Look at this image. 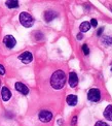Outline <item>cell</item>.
Masks as SVG:
<instances>
[{"label": "cell", "mask_w": 112, "mask_h": 126, "mask_svg": "<svg viewBox=\"0 0 112 126\" xmlns=\"http://www.w3.org/2000/svg\"><path fill=\"white\" fill-rule=\"evenodd\" d=\"M66 100H67V103L69 106L74 107V106H76V103H77V96L74 95V94H70V95L67 96Z\"/></svg>", "instance_id": "11"}, {"label": "cell", "mask_w": 112, "mask_h": 126, "mask_svg": "<svg viewBox=\"0 0 112 126\" xmlns=\"http://www.w3.org/2000/svg\"><path fill=\"white\" fill-rule=\"evenodd\" d=\"M103 44L106 46H110L112 44V38H110L109 36H105L103 38Z\"/></svg>", "instance_id": "15"}, {"label": "cell", "mask_w": 112, "mask_h": 126, "mask_svg": "<svg viewBox=\"0 0 112 126\" xmlns=\"http://www.w3.org/2000/svg\"><path fill=\"white\" fill-rule=\"evenodd\" d=\"M19 59L22 61L23 63H25V64H28V63H30L32 60H33V56H32L31 52H24L23 54H21L19 56Z\"/></svg>", "instance_id": "6"}, {"label": "cell", "mask_w": 112, "mask_h": 126, "mask_svg": "<svg viewBox=\"0 0 112 126\" xmlns=\"http://www.w3.org/2000/svg\"><path fill=\"white\" fill-rule=\"evenodd\" d=\"M104 117L107 119V120H110V121H112V106H108L107 108L105 109V111H104Z\"/></svg>", "instance_id": "12"}, {"label": "cell", "mask_w": 112, "mask_h": 126, "mask_svg": "<svg viewBox=\"0 0 112 126\" xmlns=\"http://www.w3.org/2000/svg\"><path fill=\"white\" fill-rule=\"evenodd\" d=\"M3 43L8 49H12L13 47L15 46V44H17V40H15V38L13 37L12 35H6L3 38Z\"/></svg>", "instance_id": "5"}, {"label": "cell", "mask_w": 112, "mask_h": 126, "mask_svg": "<svg viewBox=\"0 0 112 126\" xmlns=\"http://www.w3.org/2000/svg\"><path fill=\"white\" fill-rule=\"evenodd\" d=\"M95 126H109L107 123H105V122H103V121H98L97 123H96V125Z\"/></svg>", "instance_id": "18"}, {"label": "cell", "mask_w": 112, "mask_h": 126, "mask_svg": "<svg viewBox=\"0 0 112 126\" xmlns=\"http://www.w3.org/2000/svg\"><path fill=\"white\" fill-rule=\"evenodd\" d=\"M90 26H93V27H97V25H98V22H97V20L96 19H92L90 20Z\"/></svg>", "instance_id": "17"}, {"label": "cell", "mask_w": 112, "mask_h": 126, "mask_svg": "<svg viewBox=\"0 0 112 126\" xmlns=\"http://www.w3.org/2000/svg\"><path fill=\"white\" fill-rule=\"evenodd\" d=\"M111 70H112V66H111Z\"/></svg>", "instance_id": "24"}, {"label": "cell", "mask_w": 112, "mask_h": 126, "mask_svg": "<svg viewBox=\"0 0 112 126\" xmlns=\"http://www.w3.org/2000/svg\"><path fill=\"white\" fill-rule=\"evenodd\" d=\"M6 6L8 8L19 7V1H17V0H9V1H6Z\"/></svg>", "instance_id": "14"}, {"label": "cell", "mask_w": 112, "mask_h": 126, "mask_svg": "<svg viewBox=\"0 0 112 126\" xmlns=\"http://www.w3.org/2000/svg\"><path fill=\"white\" fill-rule=\"evenodd\" d=\"M87 98H88V100L90 101H93V102H97L100 100V98H101V92L100 90H98V89H90V90L88 91L87 93Z\"/></svg>", "instance_id": "3"}, {"label": "cell", "mask_w": 112, "mask_h": 126, "mask_svg": "<svg viewBox=\"0 0 112 126\" xmlns=\"http://www.w3.org/2000/svg\"><path fill=\"white\" fill-rule=\"evenodd\" d=\"M79 29H80L81 32H87L90 29V24L88 22H82L79 26Z\"/></svg>", "instance_id": "13"}, {"label": "cell", "mask_w": 112, "mask_h": 126, "mask_svg": "<svg viewBox=\"0 0 112 126\" xmlns=\"http://www.w3.org/2000/svg\"><path fill=\"white\" fill-rule=\"evenodd\" d=\"M76 37H77V39H78V40H81V39L83 38V36H82V34H81V33H79V34H77Z\"/></svg>", "instance_id": "22"}, {"label": "cell", "mask_w": 112, "mask_h": 126, "mask_svg": "<svg viewBox=\"0 0 112 126\" xmlns=\"http://www.w3.org/2000/svg\"><path fill=\"white\" fill-rule=\"evenodd\" d=\"M62 123H63V122L61 121V119H60V120H59V121H58V124H60V125H62Z\"/></svg>", "instance_id": "23"}, {"label": "cell", "mask_w": 112, "mask_h": 126, "mask_svg": "<svg viewBox=\"0 0 112 126\" xmlns=\"http://www.w3.org/2000/svg\"><path fill=\"white\" fill-rule=\"evenodd\" d=\"M78 84V78H77V75L74 71L69 73V85L72 88H75Z\"/></svg>", "instance_id": "8"}, {"label": "cell", "mask_w": 112, "mask_h": 126, "mask_svg": "<svg viewBox=\"0 0 112 126\" xmlns=\"http://www.w3.org/2000/svg\"><path fill=\"white\" fill-rule=\"evenodd\" d=\"M103 31H104V28H100L99 30H98V36H101V35H102V33H103Z\"/></svg>", "instance_id": "21"}, {"label": "cell", "mask_w": 112, "mask_h": 126, "mask_svg": "<svg viewBox=\"0 0 112 126\" xmlns=\"http://www.w3.org/2000/svg\"><path fill=\"white\" fill-rule=\"evenodd\" d=\"M1 96H2V99L4 101H7L10 99V97H12V93H10L9 89L7 87H3L2 90H1Z\"/></svg>", "instance_id": "9"}, {"label": "cell", "mask_w": 112, "mask_h": 126, "mask_svg": "<svg viewBox=\"0 0 112 126\" xmlns=\"http://www.w3.org/2000/svg\"><path fill=\"white\" fill-rule=\"evenodd\" d=\"M20 22L24 27L30 28L34 24V19L30 14L24 12V13H21V15H20Z\"/></svg>", "instance_id": "2"}, {"label": "cell", "mask_w": 112, "mask_h": 126, "mask_svg": "<svg viewBox=\"0 0 112 126\" xmlns=\"http://www.w3.org/2000/svg\"><path fill=\"white\" fill-rule=\"evenodd\" d=\"M57 17H58L57 13L52 12V10H47V12L44 13V20L46 21V22H50V21H52Z\"/></svg>", "instance_id": "10"}, {"label": "cell", "mask_w": 112, "mask_h": 126, "mask_svg": "<svg viewBox=\"0 0 112 126\" xmlns=\"http://www.w3.org/2000/svg\"><path fill=\"white\" fill-rule=\"evenodd\" d=\"M4 73H5V68H4V66H3V65L0 64V75L3 76Z\"/></svg>", "instance_id": "19"}, {"label": "cell", "mask_w": 112, "mask_h": 126, "mask_svg": "<svg viewBox=\"0 0 112 126\" xmlns=\"http://www.w3.org/2000/svg\"><path fill=\"white\" fill-rule=\"evenodd\" d=\"M14 88H15V90H17L18 92L24 94V95H27V94L29 93V89H28V87L26 86L25 84L21 83V82H17V83H15Z\"/></svg>", "instance_id": "7"}, {"label": "cell", "mask_w": 112, "mask_h": 126, "mask_svg": "<svg viewBox=\"0 0 112 126\" xmlns=\"http://www.w3.org/2000/svg\"><path fill=\"white\" fill-rule=\"evenodd\" d=\"M82 51H83V53H84L85 55H88V54H89V49H88L87 45H83V46H82Z\"/></svg>", "instance_id": "16"}, {"label": "cell", "mask_w": 112, "mask_h": 126, "mask_svg": "<svg viewBox=\"0 0 112 126\" xmlns=\"http://www.w3.org/2000/svg\"><path fill=\"white\" fill-rule=\"evenodd\" d=\"M38 117H39V120L41 122H43V123H47V122H50V120L52 119V114L51 112L50 111H41L38 115Z\"/></svg>", "instance_id": "4"}, {"label": "cell", "mask_w": 112, "mask_h": 126, "mask_svg": "<svg viewBox=\"0 0 112 126\" xmlns=\"http://www.w3.org/2000/svg\"><path fill=\"white\" fill-rule=\"evenodd\" d=\"M66 84V75L63 70H57L50 78V85L56 90H60Z\"/></svg>", "instance_id": "1"}, {"label": "cell", "mask_w": 112, "mask_h": 126, "mask_svg": "<svg viewBox=\"0 0 112 126\" xmlns=\"http://www.w3.org/2000/svg\"><path fill=\"white\" fill-rule=\"evenodd\" d=\"M76 121H77V117L75 116V117H73V119H72V121H71V125L72 126H74L76 124Z\"/></svg>", "instance_id": "20"}]
</instances>
